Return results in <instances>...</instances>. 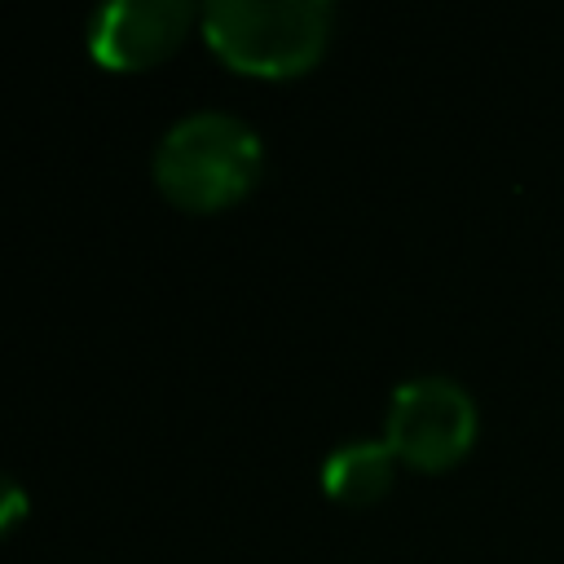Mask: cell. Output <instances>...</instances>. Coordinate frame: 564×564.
<instances>
[{"label":"cell","mask_w":564,"mask_h":564,"mask_svg":"<svg viewBox=\"0 0 564 564\" xmlns=\"http://www.w3.org/2000/svg\"><path fill=\"white\" fill-rule=\"evenodd\" d=\"M476 436V401L449 375H414L388 401L383 441L414 467H449Z\"/></svg>","instance_id":"3"},{"label":"cell","mask_w":564,"mask_h":564,"mask_svg":"<svg viewBox=\"0 0 564 564\" xmlns=\"http://www.w3.org/2000/svg\"><path fill=\"white\" fill-rule=\"evenodd\" d=\"M330 0H212L198 13L207 48L247 75H300L330 40Z\"/></svg>","instance_id":"2"},{"label":"cell","mask_w":564,"mask_h":564,"mask_svg":"<svg viewBox=\"0 0 564 564\" xmlns=\"http://www.w3.org/2000/svg\"><path fill=\"white\" fill-rule=\"evenodd\" d=\"M189 0H106L88 13V53L115 70L163 62L198 22Z\"/></svg>","instance_id":"4"},{"label":"cell","mask_w":564,"mask_h":564,"mask_svg":"<svg viewBox=\"0 0 564 564\" xmlns=\"http://www.w3.org/2000/svg\"><path fill=\"white\" fill-rule=\"evenodd\" d=\"M392 467H397V449L388 441L357 436V441H344V445H335L326 454L322 485L339 502H375V498L388 494Z\"/></svg>","instance_id":"5"},{"label":"cell","mask_w":564,"mask_h":564,"mask_svg":"<svg viewBox=\"0 0 564 564\" xmlns=\"http://www.w3.org/2000/svg\"><path fill=\"white\" fill-rule=\"evenodd\" d=\"M22 516H26V489H22L9 471H0V538H4Z\"/></svg>","instance_id":"6"},{"label":"cell","mask_w":564,"mask_h":564,"mask_svg":"<svg viewBox=\"0 0 564 564\" xmlns=\"http://www.w3.org/2000/svg\"><path fill=\"white\" fill-rule=\"evenodd\" d=\"M264 167L260 132L229 110H189L154 145V181L159 189L189 207L216 212L242 198Z\"/></svg>","instance_id":"1"}]
</instances>
